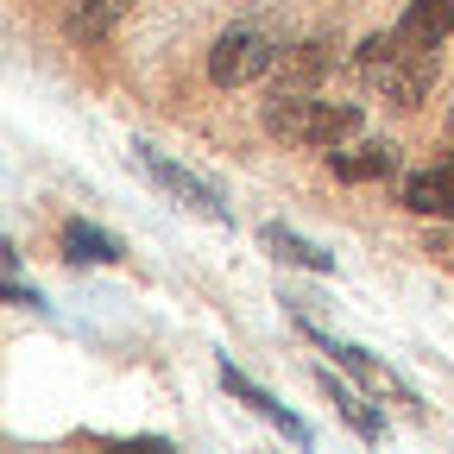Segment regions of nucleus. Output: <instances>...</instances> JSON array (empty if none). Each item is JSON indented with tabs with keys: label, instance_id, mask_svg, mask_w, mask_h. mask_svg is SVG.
Here are the masks:
<instances>
[{
	"label": "nucleus",
	"instance_id": "nucleus-11",
	"mask_svg": "<svg viewBox=\"0 0 454 454\" xmlns=\"http://www.w3.org/2000/svg\"><path fill=\"white\" fill-rule=\"evenodd\" d=\"M316 385H322V397H328V404L354 423V435H366V442H379V435H385V417H379V411H366L348 385H334V372H316Z\"/></svg>",
	"mask_w": 454,
	"mask_h": 454
},
{
	"label": "nucleus",
	"instance_id": "nucleus-13",
	"mask_svg": "<svg viewBox=\"0 0 454 454\" xmlns=\"http://www.w3.org/2000/svg\"><path fill=\"white\" fill-rule=\"evenodd\" d=\"M265 247L284 259V265H303V271H334V253H322V247H309L303 234H291V227H265Z\"/></svg>",
	"mask_w": 454,
	"mask_h": 454
},
{
	"label": "nucleus",
	"instance_id": "nucleus-2",
	"mask_svg": "<svg viewBox=\"0 0 454 454\" xmlns=\"http://www.w3.org/2000/svg\"><path fill=\"white\" fill-rule=\"evenodd\" d=\"M259 121L284 145H340V139L360 133V107L354 101H316V95H297V89H278Z\"/></svg>",
	"mask_w": 454,
	"mask_h": 454
},
{
	"label": "nucleus",
	"instance_id": "nucleus-5",
	"mask_svg": "<svg viewBox=\"0 0 454 454\" xmlns=\"http://www.w3.org/2000/svg\"><path fill=\"white\" fill-rule=\"evenodd\" d=\"M303 334H309V340H322V348H328V354H334L340 366H348V372H360V379H366V385H372L379 397H397V404H411V411H417V391H411L404 379H397L391 366H379V360H372L366 348H354V340H328V334H316L309 322H303Z\"/></svg>",
	"mask_w": 454,
	"mask_h": 454
},
{
	"label": "nucleus",
	"instance_id": "nucleus-14",
	"mask_svg": "<svg viewBox=\"0 0 454 454\" xmlns=\"http://www.w3.org/2000/svg\"><path fill=\"white\" fill-rule=\"evenodd\" d=\"M404 26L417 32V38H448L454 32V0H411V13H404Z\"/></svg>",
	"mask_w": 454,
	"mask_h": 454
},
{
	"label": "nucleus",
	"instance_id": "nucleus-12",
	"mask_svg": "<svg viewBox=\"0 0 454 454\" xmlns=\"http://www.w3.org/2000/svg\"><path fill=\"white\" fill-rule=\"evenodd\" d=\"M64 259H76V265H114V259H121V240H107L101 227H89V221H70L64 227Z\"/></svg>",
	"mask_w": 454,
	"mask_h": 454
},
{
	"label": "nucleus",
	"instance_id": "nucleus-4",
	"mask_svg": "<svg viewBox=\"0 0 454 454\" xmlns=\"http://www.w3.org/2000/svg\"><path fill=\"white\" fill-rule=\"evenodd\" d=\"M271 64H278V44H271L265 32H253V26L221 32V38H215V51H208V76H215L221 89H240V82L265 76Z\"/></svg>",
	"mask_w": 454,
	"mask_h": 454
},
{
	"label": "nucleus",
	"instance_id": "nucleus-8",
	"mask_svg": "<svg viewBox=\"0 0 454 454\" xmlns=\"http://www.w3.org/2000/svg\"><path fill=\"white\" fill-rule=\"evenodd\" d=\"M404 208L411 215H454V164L417 170V177L404 184Z\"/></svg>",
	"mask_w": 454,
	"mask_h": 454
},
{
	"label": "nucleus",
	"instance_id": "nucleus-6",
	"mask_svg": "<svg viewBox=\"0 0 454 454\" xmlns=\"http://www.w3.org/2000/svg\"><path fill=\"white\" fill-rule=\"evenodd\" d=\"M221 385H227V391H234V397H240V404H247L253 417H265L271 429H284V435H291V442H303V448H309V423H297V417H291V411H284V404H278V397H271V391H259V385H253L247 372H234V366H221Z\"/></svg>",
	"mask_w": 454,
	"mask_h": 454
},
{
	"label": "nucleus",
	"instance_id": "nucleus-9",
	"mask_svg": "<svg viewBox=\"0 0 454 454\" xmlns=\"http://www.w3.org/2000/svg\"><path fill=\"white\" fill-rule=\"evenodd\" d=\"M322 70H328V44H291V51H278V64H271L278 89H297V95H309Z\"/></svg>",
	"mask_w": 454,
	"mask_h": 454
},
{
	"label": "nucleus",
	"instance_id": "nucleus-1",
	"mask_svg": "<svg viewBox=\"0 0 454 454\" xmlns=\"http://www.w3.org/2000/svg\"><path fill=\"white\" fill-rule=\"evenodd\" d=\"M435 57H442L435 38H417L404 20H397L391 32H379V38L360 44V76H366L372 89H385V101L417 107L423 89L435 82Z\"/></svg>",
	"mask_w": 454,
	"mask_h": 454
},
{
	"label": "nucleus",
	"instance_id": "nucleus-7",
	"mask_svg": "<svg viewBox=\"0 0 454 454\" xmlns=\"http://www.w3.org/2000/svg\"><path fill=\"white\" fill-rule=\"evenodd\" d=\"M334 158V177L340 184H372V177H391L397 170V145H385V139H372V145H354V152H328Z\"/></svg>",
	"mask_w": 454,
	"mask_h": 454
},
{
	"label": "nucleus",
	"instance_id": "nucleus-3",
	"mask_svg": "<svg viewBox=\"0 0 454 454\" xmlns=\"http://www.w3.org/2000/svg\"><path fill=\"white\" fill-rule=\"evenodd\" d=\"M133 164H139V170H145V177H152V184H158L170 202H177V208H190V215H202V221H215V227H227V221H234V208L221 202V190H215V184H202L196 170H184V164H170L164 152L133 145Z\"/></svg>",
	"mask_w": 454,
	"mask_h": 454
},
{
	"label": "nucleus",
	"instance_id": "nucleus-10",
	"mask_svg": "<svg viewBox=\"0 0 454 454\" xmlns=\"http://www.w3.org/2000/svg\"><path fill=\"white\" fill-rule=\"evenodd\" d=\"M127 7H133V0H70L64 32H70V38H82V44H95V38H107V32H114V20H121Z\"/></svg>",
	"mask_w": 454,
	"mask_h": 454
}]
</instances>
